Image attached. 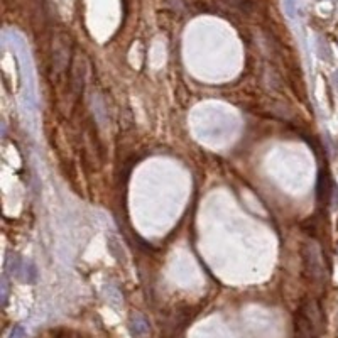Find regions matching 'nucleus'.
<instances>
[{
	"label": "nucleus",
	"instance_id": "f257e3e1",
	"mask_svg": "<svg viewBox=\"0 0 338 338\" xmlns=\"http://www.w3.org/2000/svg\"><path fill=\"white\" fill-rule=\"evenodd\" d=\"M304 261H306V269H308L309 276H311L313 279H323L325 262H323V256H321V250L315 242H309V244L306 245Z\"/></svg>",
	"mask_w": 338,
	"mask_h": 338
},
{
	"label": "nucleus",
	"instance_id": "f03ea898",
	"mask_svg": "<svg viewBox=\"0 0 338 338\" xmlns=\"http://www.w3.org/2000/svg\"><path fill=\"white\" fill-rule=\"evenodd\" d=\"M129 328L135 338H147L150 333L149 321H147L142 315H139V313H134V315L130 316Z\"/></svg>",
	"mask_w": 338,
	"mask_h": 338
}]
</instances>
